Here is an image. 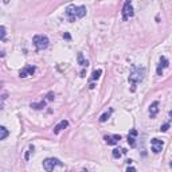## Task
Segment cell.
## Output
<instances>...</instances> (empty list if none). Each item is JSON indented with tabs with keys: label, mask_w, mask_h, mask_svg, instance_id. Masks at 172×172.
Wrapping results in <instances>:
<instances>
[{
	"label": "cell",
	"mask_w": 172,
	"mask_h": 172,
	"mask_svg": "<svg viewBox=\"0 0 172 172\" xmlns=\"http://www.w3.org/2000/svg\"><path fill=\"white\" fill-rule=\"evenodd\" d=\"M145 77V67L143 66H137V65H133L131 69V74H129V84L132 86V91L136 90V86L137 84L144 79Z\"/></svg>",
	"instance_id": "cell-1"
},
{
	"label": "cell",
	"mask_w": 172,
	"mask_h": 172,
	"mask_svg": "<svg viewBox=\"0 0 172 172\" xmlns=\"http://www.w3.org/2000/svg\"><path fill=\"white\" fill-rule=\"evenodd\" d=\"M86 15V7L85 5H75L70 4L66 8V18L69 22H75L77 19H81Z\"/></svg>",
	"instance_id": "cell-2"
},
{
	"label": "cell",
	"mask_w": 172,
	"mask_h": 172,
	"mask_svg": "<svg viewBox=\"0 0 172 172\" xmlns=\"http://www.w3.org/2000/svg\"><path fill=\"white\" fill-rule=\"evenodd\" d=\"M32 42H34V46L36 47V50H45L48 46V38L46 35H35Z\"/></svg>",
	"instance_id": "cell-3"
},
{
	"label": "cell",
	"mask_w": 172,
	"mask_h": 172,
	"mask_svg": "<svg viewBox=\"0 0 172 172\" xmlns=\"http://www.w3.org/2000/svg\"><path fill=\"white\" fill-rule=\"evenodd\" d=\"M133 15H134V11H133L132 2L127 0V2L124 3V7H122V19H124V20H128V19H131Z\"/></svg>",
	"instance_id": "cell-4"
},
{
	"label": "cell",
	"mask_w": 172,
	"mask_h": 172,
	"mask_svg": "<svg viewBox=\"0 0 172 172\" xmlns=\"http://www.w3.org/2000/svg\"><path fill=\"white\" fill-rule=\"evenodd\" d=\"M57 165H61V161L58 159H53V157H48L43 161V168H45L47 172H51Z\"/></svg>",
	"instance_id": "cell-5"
},
{
	"label": "cell",
	"mask_w": 172,
	"mask_h": 172,
	"mask_svg": "<svg viewBox=\"0 0 172 172\" xmlns=\"http://www.w3.org/2000/svg\"><path fill=\"white\" fill-rule=\"evenodd\" d=\"M151 145H152V152H153V153H160L163 149V147H164V143L159 139H152Z\"/></svg>",
	"instance_id": "cell-6"
},
{
	"label": "cell",
	"mask_w": 172,
	"mask_h": 172,
	"mask_svg": "<svg viewBox=\"0 0 172 172\" xmlns=\"http://www.w3.org/2000/svg\"><path fill=\"white\" fill-rule=\"evenodd\" d=\"M34 73H35V67H34V66L27 65L24 69H22V70H20L19 77H20V78H26V77H28V75H32Z\"/></svg>",
	"instance_id": "cell-7"
},
{
	"label": "cell",
	"mask_w": 172,
	"mask_h": 172,
	"mask_svg": "<svg viewBox=\"0 0 172 172\" xmlns=\"http://www.w3.org/2000/svg\"><path fill=\"white\" fill-rule=\"evenodd\" d=\"M168 65H170V62H168V59L165 58V57H160V63L157 66V75H161L163 74V70H164L165 67H168Z\"/></svg>",
	"instance_id": "cell-8"
},
{
	"label": "cell",
	"mask_w": 172,
	"mask_h": 172,
	"mask_svg": "<svg viewBox=\"0 0 172 172\" xmlns=\"http://www.w3.org/2000/svg\"><path fill=\"white\" fill-rule=\"evenodd\" d=\"M120 140H121V136H120V134H108V136H105V141H106L108 145L117 144Z\"/></svg>",
	"instance_id": "cell-9"
},
{
	"label": "cell",
	"mask_w": 172,
	"mask_h": 172,
	"mask_svg": "<svg viewBox=\"0 0 172 172\" xmlns=\"http://www.w3.org/2000/svg\"><path fill=\"white\" fill-rule=\"evenodd\" d=\"M136 136H137V131L136 129H131L128 134V143L132 148L136 147Z\"/></svg>",
	"instance_id": "cell-10"
},
{
	"label": "cell",
	"mask_w": 172,
	"mask_h": 172,
	"mask_svg": "<svg viewBox=\"0 0 172 172\" xmlns=\"http://www.w3.org/2000/svg\"><path fill=\"white\" fill-rule=\"evenodd\" d=\"M157 113H159V102L155 101V102H152L151 106H149V116H151V118L156 117Z\"/></svg>",
	"instance_id": "cell-11"
},
{
	"label": "cell",
	"mask_w": 172,
	"mask_h": 172,
	"mask_svg": "<svg viewBox=\"0 0 172 172\" xmlns=\"http://www.w3.org/2000/svg\"><path fill=\"white\" fill-rule=\"evenodd\" d=\"M67 127H69V121H67V120H62V121L59 122V124L57 125L55 128H54V133L58 134L59 132L63 131V129H65V128H67Z\"/></svg>",
	"instance_id": "cell-12"
},
{
	"label": "cell",
	"mask_w": 172,
	"mask_h": 172,
	"mask_svg": "<svg viewBox=\"0 0 172 172\" xmlns=\"http://www.w3.org/2000/svg\"><path fill=\"white\" fill-rule=\"evenodd\" d=\"M78 63L81 65L84 69H85V67H88V66H89V62L84 58V54H82V53H78Z\"/></svg>",
	"instance_id": "cell-13"
},
{
	"label": "cell",
	"mask_w": 172,
	"mask_h": 172,
	"mask_svg": "<svg viewBox=\"0 0 172 172\" xmlns=\"http://www.w3.org/2000/svg\"><path fill=\"white\" fill-rule=\"evenodd\" d=\"M113 113V109H109L108 112H105L104 114H102L101 117H100V122H105V121H108L109 120V117H110V114Z\"/></svg>",
	"instance_id": "cell-14"
},
{
	"label": "cell",
	"mask_w": 172,
	"mask_h": 172,
	"mask_svg": "<svg viewBox=\"0 0 172 172\" xmlns=\"http://www.w3.org/2000/svg\"><path fill=\"white\" fill-rule=\"evenodd\" d=\"M0 132H2V134H0V140H5L7 139V136H8V129L5 128V127H0Z\"/></svg>",
	"instance_id": "cell-15"
},
{
	"label": "cell",
	"mask_w": 172,
	"mask_h": 172,
	"mask_svg": "<svg viewBox=\"0 0 172 172\" xmlns=\"http://www.w3.org/2000/svg\"><path fill=\"white\" fill-rule=\"evenodd\" d=\"M122 153H125V151L124 149H117V148L116 149H113V152H112V155H113L114 159H120Z\"/></svg>",
	"instance_id": "cell-16"
},
{
	"label": "cell",
	"mask_w": 172,
	"mask_h": 172,
	"mask_svg": "<svg viewBox=\"0 0 172 172\" xmlns=\"http://www.w3.org/2000/svg\"><path fill=\"white\" fill-rule=\"evenodd\" d=\"M102 74V70L101 69H98V70H94L93 71V74H91V81H96V79H98L100 78V75H101Z\"/></svg>",
	"instance_id": "cell-17"
},
{
	"label": "cell",
	"mask_w": 172,
	"mask_h": 172,
	"mask_svg": "<svg viewBox=\"0 0 172 172\" xmlns=\"http://www.w3.org/2000/svg\"><path fill=\"white\" fill-rule=\"evenodd\" d=\"M45 105H46V102L42 101V102H38V104H31V108L32 109H42V108H45Z\"/></svg>",
	"instance_id": "cell-18"
},
{
	"label": "cell",
	"mask_w": 172,
	"mask_h": 172,
	"mask_svg": "<svg viewBox=\"0 0 172 172\" xmlns=\"http://www.w3.org/2000/svg\"><path fill=\"white\" fill-rule=\"evenodd\" d=\"M5 35H7V32H5V27L4 26H2V27H0V38H2L3 42L5 41Z\"/></svg>",
	"instance_id": "cell-19"
},
{
	"label": "cell",
	"mask_w": 172,
	"mask_h": 172,
	"mask_svg": "<svg viewBox=\"0 0 172 172\" xmlns=\"http://www.w3.org/2000/svg\"><path fill=\"white\" fill-rule=\"evenodd\" d=\"M31 152H34V145H30V148H28L27 153H26V160L30 159V153H31Z\"/></svg>",
	"instance_id": "cell-20"
},
{
	"label": "cell",
	"mask_w": 172,
	"mask_h": 172,
	"mask_svg": "<svg viewBox=\"0 0 172 172\" xmlns=\"http://www.w3.org/2000/svg\"><path fill=\"white\" fill-rule=\"evenodd\" d=\"M168 129H170V122H167V124H164V125L160 127V131H161V132H167Z\"/></svg>",
	"instance_id": "cell-21"
},
{
	"label": "cell",
	"mask_w": 172,
	"mask_h": 172,
	"mask_svg": "<svg viewBox=\"0 0 172 172\" xmlns=\"http://www.w3.org/2000/svg\"><path fill=\"white\" fill-rule=\"evenodd\" d=\"M54 97H55V94L53 93V91H50V93H47V96H46V98H47V101H53Z\"/></svg>",
	"instance_id": "cell-22"
},
{
	"label": "cell",
	"mask_w": 172,
	"mask_h": 172,
	"mask_svg": "<svg viewBox=\"0 0 172 172\" xmlns=\"http://www.w3.org/2000/svg\"><path fill=\"white\" fill-rule=\"evenodd\" d=\"M63 38H65V39H67V41H70L71 36H70V34H69V32H65V34H63Z\"/></svg>",
	"instance_id": "cell-23"
},
{
	"label": "cell",
	"mask_w": 172,
	"mask_h": 172,
	"mask_svg": "<svg viewBox=\"0 0 172 172\" xmlns=\"http://www.w3.org/2000/svg\"><path fill=\"white\" fill-rule=\"evenodd\" d=\"M127 172H136V168H133V167H128V168H127Z\"/></svg>",
	"instance_id": "cell-24"
},
{
	"label": "cell",
	"mask_w": 172,
	"mask_h": 172,
	"mask_svg": "<svg viewBox=\"0 0 172 172\" xmlns=\"http://www.w3.org/2000/svg\"><path fill=\"white\" fill-rule=\"evenodd\" d=\"M170 167H171V168H172V161H171V164H170Z\"/></svg>",
	"instance_id": "cell-25"
}]
</instances>
